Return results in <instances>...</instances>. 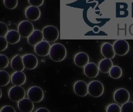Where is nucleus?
<instances>
[{"mask_svg": "<svg viewBox=\"0 0 133 112\" xmlns=\"http://www.w3.org/2000/svg\"><path fill=\"white\" fill-rule=\"evenodd\" d=\"M49 54L52 60L56 62H59L66 58V50L65 46L61 44H54L51 46Z\"/></svg>", "mask_w": 133, "mask_h": 112, "instance_id": "obj_1", "label": "nucleus"}, {"mask_svg": "<svg viewBox=\"0 0 133 112\" xmlns=\"http://www.w3.org/2000/svg\"><path fill=\"white\" fill-rule=\"evenodd\" d=\"M43 37L49 43H54L57 40L59 36L58 29L54 26L48 25L43 29Z\"/></svg>", "mask_w": 133, "mask_h": 112, "instance_id": "obj_2", "label": "nucleus"}, {"mask_svg": "<svg viewBox=\"0 0 133 112\" xmlns=\"http://www.w3.org/2000/svg\"><path fill=\"white\" fill-rule=\"evenodd\" d=\"M104 86L102 83L97 80L89 82L88 85V91L90 95L93 97L101 96L104 92Z\"/></svg>", "mask_w": 133, "mask_h": 112, "instance_id": "obj_3", "label": "nucleus"}, {"mask_svg": "<svg viewBox=\"0 0 133 112\" xmlns=\"http://www.w3.org/2000/svg\"><path fill=\"white\" fill-rule=\"evenodd\" d=\"M25 92L24 89L21 86H16L11 87L8 92V96L11 101L19 102L24 98Z\"/></svg>", "mask_w": 133, "mask_h": 112, "instance_id": "obj_4", "label": "nucleus"}, {"mask_svg": "<svg viewBox=\"0 0 133 112\" xmlns=\"http://www.w3.org/2000/svg\"><path fill=\"white\" fill-rule=\"evenodd\" d=\"M28 98L34 103H38L43 99L44 92L40 87L33 86L31 87L27 93Z\"/></svg>", "mask_w": 133, "mask_h": 112, "instance_id": "obj_5", "label": "nucleus"}, {"mask_svg": "<svg viewBox=\"0 0 133 112\" xmlns=\"http://www.w3.org/2000/svg\"><path fill=\"white\" fill-rule=\"evenodd\" d=\"M113 46L115 54L120 56H124L127 54L129 51L130 48L127 41L123 39L116 40Z\"/></svg>", "mask_w": 133, "mask_h": 112, "instance_id": "obj_6", "label": "nucleus"}, {"mask_svg": "<svg viewBox=\"0 0 133 112\" xmlns=\"http://www.w3.org/2000/svg\"><path fill=\"white\" fill-rule=\"evenodd\" d=\"M34 26L31 22L24 20L21 22L18 25V30L21 36L27 38L34 31Z\"/></svg>", "mask_w": 133, "mask_h": 112, "instance_id": "obj_7", "label": "nucleus"}, {"mask_svg": "<svg viewBox=\"0 0 133 112\" xmlns=\"http://www.w3.org/2000/svg\"><path fill=\"white\" fill-rule=\"evenodd\" d=\"M130 98V93L126 89L123 88L118 89L114 93L113 98L114 101L119 104L122 105L128 102Z\"/></svg>", "mask_w": 133, "mask_h": 112, "instance_id": "obj_8", "label": "nucleus"}, {"mask_svg": "<svg viewBox=\"0 0 133 112\" xmlns=\"http://www.w3.org/2000/svg\"><path fill=\"white\" fill-rule=\"evenodd\" d=\"M50 47L49 42L42 40L35 46V52L39 56L45 57L49 54Z\"/></svg>", "mask_w": 133, "mask_h": 112, "instance_id": "obj_9", "label": "nucleus"}, {"mask_svg": "<svg viewBox=\"0 0 133 112\" xmlns=\"http://www.w3.org/2000/svg\"><path fill=\"white\" fill-rule=\"evenodd\" d=\"M25 68L29 70H32L36 68L38 64V60L34 54H28L22 57Z\"/></svg>", "mask_w": 133, "mask_h": 112, "instance_id": "obj_10", "label": "nucleus"}, {"mask_svg": "<svg viewBox=\"0 0 133 112\" xmlns=\"http://www.w3.org/2000/svg\"><path fill=\"white\" fill-rule=\"evenodd\" d=\"M74 90L75 94L81 97L85 96L88 93V85L84 81L82 80L77 81L75 83Z\"/></svg>", "mask_w": 133, "mask_h": 112, "instance_id": "obj_11", "label": "nucleus"}, {"mask_svg": "<svg viewBox=\"0 0 133 112\" xmlns=\"http://www.w3.org/2000/svg\"><path fill=\"white\" fill-rule=\"evenodd\" d=\"M25 15L26 18L29 20L36 21L40 18L41 11L38 7L30 5L25 9Z\"/></svg>", "mask_w": 133, "mask_h": 112, "instance_id": "obj_12", "label": "nucleus"}, {"mask_svg": "<svg viewBox=\"0 0 133 112\" xmlns=\"http://www.w3.org/2000/svg\"><path fill=\"white\" fill-rule=\"evenodd\" d=\"M98 67L95 63L92 62L88 63L84 68L85 75L90 78H95L98 76L99 74Z\"/></svg>", "mask_w": 133, "mask_h": 112, "instance_id": "obj_13", "label": "nucleus"}, {"mask_svg": "<svg viewBox=\"0 0 133 112\" xmlns=\"http://www.w3.org/2000/svg\"><path fill=\"white\" fill-rule=\"evenodd\" d=\"M18 107L21 112H31L34 109V103L28 98H24L18 102Z\"/></svg>", "mask_w": 133, "mask_h": 112, "instance_id": "obj_14", "label": "nucleus"}, {"mask_svg": "<svg viewBox=\"0 0 133 112\" xmlns=\"http://www.w3.org/2000/svg\"><path fill=\"white\" fill-rule=\"evenodd\" d=\"M74 61L78 67H83L89 63V57L85 52H79L75 56Z\"/></svg>", "mask_w": 133, "mask_h": 112, "instance_id": "obj_15", "label": "nucleus"}, {"mask_svg": "<svg viewBox=\"0 0 133 112\" xmlns=\"http://www.w3.org/2000/svg\"><path fill=\"white\" fill-rule=\"evenodd\" d=\"M43 38V32L39 30H35L28 37V42L30 45L35 46L42 41Z\"/></svg>", "mask_w": 133, "mask_h": 112, "instance_id": "obj_16", "label": "nucleus"}, {"mask_svg": "<svg viewBox=\"0 0 133 112\" xmlns=\"http://www.w3.org/2000/svg\"><path fill=\"white\" fill-rule=\"evenodd\" d=\"M101 52L103 57L106 58L112 59L114 57L115 53L113 46L109 43H104L101 47Z\"/></svg>", "mask_w": 133, "mask_h": 112, "instance_id": "obj_17", "label": "nucleus"}, {"mask_svg": "<svg viewBox=\"0 0 133 112\" xmlns=\"http://www.w3.org/2000/svg\"><path fill=\"white\" fill-rule=\"evenodd\" d=\"M11 80L15 85H22L26 81V75L22 71H16L12 74Z\"/></svg>", "mask_w": 133, "mask_h": 112, "instance_id": "obj_18", "label": "nucleus"}, {"mask_svg": "<svg viewBox=\"0 0 133 112\" xmlns=\"http://www.w3.org/2000/svg\"><path fill=\"white\" fill-rule=\"evenodd\" d=\"M11 67L16 71H22L24 69L22 58L19 54L15 56L11 61Z\"/></svg>", "mask_w": 133, "mask_h": 112, "instance_id": "obj_19", "label": "nucleus"}, {"mask_svg": "<svg viewBox=\"0 0 133 112\" xmlns=\"http://www.w3.org/2000/svg\"><path fill=\"white\" fill-rule=\"evenodd\" d=\"M21 36L18 31L15 30H11L8 31L5 37L8 43L14 44L20 41Z\"/></svg>", "mask_w": 133, "mask_h": 112, "instance_id": "obj_20", "label": "nucleus"}, {"mask_svg": "<svg viewBox=\"0 0 133 112\" xmlns=\"http://www.w3.org/2000/svg\"><path fill=\"white\" fill-rule=\"evenodd\" d=\"M113 67V62L110 59L103 58L99 61L98 67L100 72L103 73H107L109 72Z\"/></svg>", "mask_w": 133, "mask_h": 112, "instance_id": "obj_21", "label": "nucleus"}, {"mask_svg": "<svg viewBox=\"0 0 133 112\" xmlns=\"http://www.w3.org/2000/svg\"><path fill=\"white\" fill-rule=\"evenodd\" d=\"M110 76L112 78L117 79L122 76V71L120 67L118 66H113L109 72Z\"/></svg>", "mask_w": 133, "mask_h": 112, "instance_id": "obj_22", "label": "nucleus"}, {"mask_svg": "<svg viewBox=\"0 0 133 112\" xmlns=\"http://www.w3.org/2000/svg\"><path fill=\"white\" fill-rule=\"evenodd\" d=\"M10 74L4 70L0 71V86H4L8 85L10 81Z\"/></svg>", "mask_w": 133, "mask_h": 112, "instance_id": "obj_23", "label": "nucleus"}, {"mask_svg": "<svg viewBox=\"0 0 133 112\" xmlns=\"http://www.w3.org/2000/svg\"><path fill=\"white\" fill-rule=\"evenodd\" d=\"M3 3L5 7L9 9H14L17 6L18 0H3Z\"/></svg>", "mask_w": 133, "mask_h": 112, "instance_id": "obj_24", "label": "nucleus"}, {"mask_svg": "<svg viewBox=\"0 0 133 112\" xmlns=\"http://www.w3.org/2000/svg\"><path fill=\"white\" fill-rule=\"evenodd\" d=\"M121 108V112H133V102L128 101L122 104Z\"/></svg>", "mask_w": 133, "mask_h": 112, "instance_id": "obj_25", "label": "nucleus"}, {"mask_svg": "<svg viewBox=\"0 0 133 112\" xmlns=\"http://www.w3.org/2000/svg\"><path fill=\"white\" fill-rule=\"evenodd\" d=\"M9 64V59L6 55L0 54V68L4 69L8 67Z\"/></svg>", "mask_w": 133, "mask_h": 112, "instance_id": "obj_26", "label": "nucleus"}, {"mask_svg": "<svg viewBox=\"0 0 133 112\" xmlns=\"http://www.w3.org/2000/svg\"><path fill=\"white\" fill-rule=\"evenodd\" d=\"M107 112H121V108L116 103H111L107 106L106 109Z\"/></svg>", "mask_w": 133, "mask_h": 112, "instance_id": "obj_27", "label": "nucleus"}, {"mask_svg": "<svg viewBox=\"0 0 133 112\" xmlns=\"http://www.w3.org/2000/svg\"><path fill=\"white\" fill-rule=\"evenodd\" d=\"M0 36L5 37L8 32V28L6 24L1 22H0Z\"/></svg>", "mask_w": 133, "mask_h": 112, "instance_id": "obj_28", "label": "nucleus"}, {"mask_svg": "<svg viewBox=\"0 0 133 112\" xmlns=\"http://www.w3.org/2000/svg\"><path fill=\"white\" fill-rule=\"evenodd\" d=\"M0 43H1V48L0 51H3L5 50L7 48L8 43L5 37L0 36Z\"/></svg>", "mask_w": 133, "mask_h": 112, "instance_id": "obj_29", "label": "nucleus"}, {"mask_svg": "<svg viewBox=\"0 0 133 112\" xmlns=\"http://www.w3.org/2000/svg\"><path fill=\"white\" fill-rule=\"evenodd\" d=\"M29 4L32 6L40 7L44 2V0H28Z\"/></svg>", "mask_w": 133, "mask_h": 112, "instance_id": "obj_30", "label": "nucleus"}, {"mask_svg": "<svg viewBox=\"0 0 133 112\" xmlns=\"http://www.w3.org/2000/svg\"><path fill=\"white\" fill-rule=\"evenodd\" d=\"M1 112H16L15 109L11 106H5L1 108Z\"/></svg>", "mask_w": 133, "mask_h": 112, "instance_id": "obj_31", "label": "nucleus"}, {"mask_svg": "<svg viewBox=\"0 0 133 112\" xmlns=\"http://www.w3.org/2000/svg\"><path fill=\"white\" fill-rule=\"evenodd\" d=\"M50 112V111L45 107H41V108H38L36 110V112Z\"/></svg>", "mask_w": 133, "mask_h": 112, "instance_id": "obj_32", "label": "nucleus"}, {"mask_svg": "<svg viewBox=\"0 0 133 112\" xmlns=\"http://www.w3.org/2000/svg\"><path fill=\"white\" fill-rule=\"evenodd\" d=\"M129 31L130 34L133 36V24L131 25L129 27Z\"/></svg>", "mask_w": 133, "mask_h": 112, "instance_id": "obj_33", "label": "nucleus"}, {"mask_svg": "<svg viewBox=\"0 0 133 112\" xmlns=\"http://www.w3.org/2000/svg\"><path fill=\"white\" fill-rule=\"evenodd\" d=\"M0 90H1V96H0V98H1V97H2V90H1V89H0Z\"/></svg>", "mask_w": 133, "mask_h": 112, "instance_id": "obj_34", "label": "nucleus"}]
</instances>
